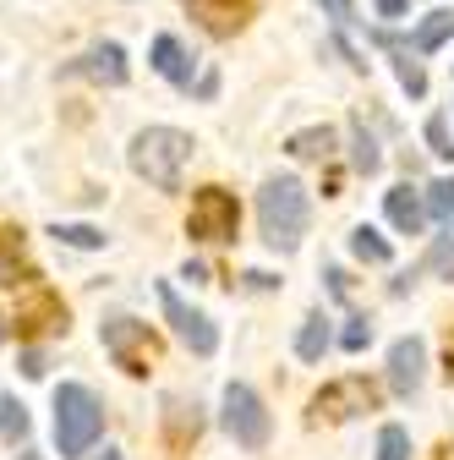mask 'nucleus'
Returning a JSON list of instances; mask_svg holds the SVG:
<instances>
[{
	"label": "nucleus",
	"mask_w": 454,
	"mask_h": 460,
	"mask_svg": "<svg viewBox=\"0 0 454 460\" xmlns=\"http://www.w3.org/2000/svg\"><path fill=\"white\" fill-rule=\"evenodd\" d=\"M192 154H197L192 132H181V127H143L132 137V148H127V164L153 192H181V176H187Z\"/></svg>",
	"instance_id": "1"
},
{
	"label": "nucleus",
	"mask_w": 454,
	"mask_h": 460,
	"mask_svg": "<svg viewBox=\"0 0 454 460\" xmlns=\"http://www.w3.org/2000/svg\"><path fill=\"white\" fill-rule=\"evenodd\" d=\"M258 225L274 252H296L307 225H312V192L296 176H268L258 192Z\"/></svg>",
	"instance_id": "2"
},
{
	"label": "nucleus",
	"mask_w": 454,
	"mask_h": 460,
	"mask_svg": "<svg viewBox=\"0 0 454 460\" xmlns=\"http://www.w3.org/2000/svg\"><path fill=\"white\" fill-rule=\"evenodd\" d=\"M104 433V406L88 384H61L55 389V449L61 460H77L99 444Z\"/></svg>",
	"instance_id": "3"
},
{
	"label": "nucleus",
	"mask_w": 454,
	"mask_h": 460,
	"mask_svg": "<svg viewBox=\"0 0 454 460\" xmlns=\"http://www.w3.org/2000/svg\"><path fill=\"white\" fill-rule=\"evenodd\" d=\"M219 422H224V433H231L241 449H263L268 433H274V422H268V411H263V400H258L252 384H224V394H219Z\"/></svg>",
	"instance_id": "4"
},
{
	"label": "nucleus",
	"mask_w": 454,
	"mask_h": 460,
	"mask_svg": "<svg viewBox=\"0 0 454 460\" xmlns=\"http://www.w3.org/2000/svg\"><path fill=\"white\" fill-rule=\"evenodd\" d=\"M241 230V203L224 192V187H197L192 192V214H187V236L192 242H236Z\"/></svg>",
	"instance_id": "5"
},
{
	"label": "nucleus",
	"mask_w": 454,
	"mask_h": 460,
	"mask_svg": "<svg viewBox=\"0 0 454 460\" xmlns=\"http://www.w3.org/2000/svg\"><path fill=\"white\" fill-rule=\"evenodd\" d=\"M378 384L362 378V373H345V378H328L318 394H312V422H351L362 411H378Z\"/></svg>",
	"instance_id": "6"
},
{
	"label": "nucleus",
	"mask_w": 454,
	"mask_h": 460,
	"mask_svg": "<svg viewBox=\"0 0 454 460\" xmlns=\"http://www.w3.org/2000/svg\"><path fill=\"white\" fill-rule=\"evenodd\" d=\"M99 340H104V351L116 357V367L132 373V378H143V373L153 367V357H159L153 329L137 323V318H104V323H99Z\"/></svg>",
	"instance_id": "7"
},
{
	"label": "nucleus",
	"mask_w": 454,
	"mask_h": 460,
	"mask_svg": "<svg viewBox=\"0 0 454 460\" xmlns=\"http://www.w3.org/2000/svg\"><path fill=\"white\" fill-rule=\"evenodd\" d=\"M159 307H164V323L176 329V340L187 345V351H197V357H214V351H219V329H214V318L197 313V307H187L181 291H176V285H164V279H159Z\"/></svg>",
	"instance_id": "8"
},
{
	"label": "nucleus",
	"mask_w": 454,
	"mask_h": 460,
	"mask_svg": "<svg viewBox=\"0 0 454 460\" xmlns=\"http://www.w3.org/2000/svg\"><path fill=\"white\" fill-rule=\"evenodd\" d=\"M17 340H39V334H66V302L49 285H28V296L17 302Z\"/></svg>",
	"instance_id": "9"
},
{
	"label": "nucleus",
	"mask_w": 454,
	"mask_h": 460,
	"mask_svg": "<svg viewBox=\"0 0 454 460\" xmlns=\"http://www.w3.org/2000/svg\"><path fill=\"white\" fill-rule=\"evenodd\" d=\"M422 378H427V345H422L416 334L394 340V345H389V389L400 394V400H411V394L422 389Z\"/></svg>",
	"instance_id": "10"
},
{
	"label": "nucleus",
	"mask_w": 454,
	"mask_h": 460,
	"mask_svg": "<svg viewBox=\"0 0 454 460\" xmlns=\"http://www.w3.org/2000/svg\"><path fill=\"white\" fill-rule=\"evenodd\" d=\"M187 12L197 17L203 33H214V39H236V33L247 28V17H252V0H187Z\"/></svg>",
	"instance_id": "11"
},
{
	"label": "nucleus",
	"mask_w": 454,
	"mask_h": 460,
	"mask_svg": "<svg viewBox=\"0 0 454 460\" xmlns=\"http://www.w3.org/2000/svg\"><path fill=\"white\" fill-rule=\"evenodd\" d=\"M72 72H77V77H93V83H104V88H121L132 66H127V49H121L116 39H104V44H93V49L83 55Z\"/></svg>",
	"instance_id": "12"
},
{
	"label": "nucleus",
	"mask_w": 454,
	"mask_h": 460,
	"mask_svg": "<svg viewBox=\"0 0 454 460\" xmlns=\"http://www.w3.org/2000/svg\"><path fill=\"white\" fill-rule=\"evenodd\" d=\"M39 279V269H33V258H28V236L17 225H0V285H33Z\"/></svg>",
	"instance_id": "13"
},
{
	"label": "nucleus",
	"mask_w": 454,
	"mask_h": 460,
	"mask_svg": "<svg viewBox=\"0 0 454 460\" xmlns=\"http://www.w3.org/2000/svg\"><path fill=\"white\" fill-rule=\"evenodd\" d=\"M153 72H159L164 83H176V88H192V55L181 49L176 33H159V39H153Z\"/></svg>",
	"instance_id": "14"
},
{
	"label": "nucleus",
	"mask_w": 454,
	"mask_h": 460,
	"mask_svg": "<svg viewBox=\"0 0 454 460\" xmlns=\"http://www.w3.org/2000/svg\"><path fill=\"white\" fill-rule=\"evenodd\" d=\"M383 214H389V225L400 230V236H416L422 219H427V203H422L411 187H394V192L383 198Z\"/></svg>",
	"instance_id": "15"
},
{
	"label": "nucleus",
	"mask_w": 454,
	"mask_h": 460,
	"mask_svg": "<svg viewBox=\"0 0 454 460\" xmlns=\"http://www.w3.org/2000/svg\"><path fill=\"white\" fill-rule=\"evenodd\" d=\"M285 154L291 159H328L334 154V127H301V132H291Z\"/></svg>",
	"instance_id": "16"
},
{
	"label": "nucleus",
	"mask_w": 454,
	"mask_h": 460,
	"mask_svg": "<svg viewBox=\"0 0 454 460\" xmlns=\"http://www.w3.org/2000/svg\"><path fill=\"white\" fill-rule=\"evenodd\" d=\"M334 345V334H328V318L323 313H312L307 323H301V334H296V357L301 362H323V351Z\"/></svg>",
	"instance_id": "17"
},
{
	"label": "nucleus",
	"mask_w": 454,
	"mask_h": 460,
	"mask_svg": "<svg viewBox=\"0 0 454 460\" xmlns=\"http://www.w3.org/2000/svg\"><path fill=\"white\" fill-rule=\"evenodd\" d=\"M449 39H454V12H427L411 44H416V55H432V49H443Z\"/></svg>",
	"instance_id": "18"
},
{
	"label": "nucleus",
	"mask_w": 454,
	"mask_h": 460,
	"mask_svg": "<svg viewBox=\"0 0 454 460\" xmlns=\"http://www.w3.org/2000/svg\"><path fill=\"white\" fill-rule=\"evenodd\" d=\"M351 159H356V170H362V176H378V170H383V154H378V143H372V132H367V121H362V115H351Z\"/></svg>",
	"instance_id": "19"
},
{
	"label": "nucleus",
	"mask_w": 454,
	"mask_h": 460,
	"mask_svg": "<svg viewBox=\"0 0 454 460\" xmlns=\"http://www.w3.org/2000/svg\"><path fill=\"white\" fill-rule=\"evenodd\" d=\"M164 422H170V444H176V449L203 433V417H197V406H187V400H170V417Z\"/></svg>",
	"instance_id": "20"
},
{
	"label": "nucleus",
	"mask_w": 454,
	"mask_h": 460,
	"mask_svg": "<svg viewBox=\"0 0 454 460\" xmlns=\"http://www.w3.org/2000/svg\"><path fill=\"white\" fill-rule=\"evenodd\" d=\"M351 252H356L362 263H389V258H394V247L378 236L372 225H356V230H351Z\"/></svg>",
	"instance_id": "21"
},
{
	"label": "nucleus",
	"mask_w": 454,
	"mask_h": 460,
	"mask_svg": "<svg viewBox=\"0 0 454 460\" xmlns=\"http://www.w3.org/2000/svg\"><path fill=\"white\" fill-rule=\"evenodd\" d=\"M49 236L61 242V247H83V252H99L109 242L104 230H93V225H49Z\"/></svg>",
	"instance_id": "22"
},
{
	"label": "nucleus",
	"mask_w": 454,
	"mask_h": 460,
	"mask_svg": "<svg viewBox=\"0 0 454 460\" xmlns=\"http://www.w3.org/2000/svg\"><path fill=\"white\" fill-rule=\"evenodd\" d=\"M0 438H28V406L17 394H0Z\"/></svg>",
	"instance_id": "23"
},
{
	"label": "nucleus",
	"mask_w": 454,
	"mask_h": 460,
	"mask_svg": "<svg viewBox=\"0 0 454 460\" xmlns=\"http://www.w3.org/2000/svg\"><path fill=\"white\" fill-rule=\"evenodd\" d=\"M427 214H432L438 225H454V176H443V181L427 187Z\"/></svg>",
	"instance_id": "24"
},
{
	"label": "nucleus",
	"mask_w": 454,
	"mask_h": 460,
	"mask_svg": "<svg viewBox=\"0 0 454 460\" xmlns=\"http://www.w3.org/2000/svg\"><path fill=\"white\" fill-rule=\"evenodd\" d=\"M394 77H400V88H406L411 99H422V93H427V72H422V61H411L406 49L394 55Z\"/></svg>",
	"instance_id": "25"
},
{
	"label": "nucleus",
	"mask_w": 454,
	"mask_h": 460,
	"mask_svg": "<svg viewBox=\"0 0 454 460\" xmlns=\"http://www.w3.org/2000/svg\"><path fill=\"white\" fill-rule=\"evenodd\" d=\"M378 460H411V433H406L400 422H389V428L378 433Z\"/></svg>",
	"instance_id": "26"
},
{
	"label": "nucleus",
	"mask_w": 454,
	"mask_h": 460,
	"mask_svg": "<svg viewBox=\"0 0 454 460\" xmlns=\"http://www.w3.org/2000/svg\"><path fill=\"white\" fill-rule=\"evenodd\" d=\"M422 269H427V274H443V279H454V236H438Z\"/></svg>",
	"instance_id": "27"
},
{
	"label": "nucleus",
	"mask_w": 454,
	"mask_h": 460,
	"mask_svg": "<svg viewBox=\"0 0 454 460\" xmlns=\"http://www.w3.org/2000/svg\"><path fill=\"white\" fill-rule=\"evenodd\" d=\"M427 148H432L438 159H454V137H449V121H443V115H432V121H427Z\"/></svg>",
	"instance_id": "28"
},
{
	"label": "nucleus",
	"mask_w": 454,
	"mask_h": 460,
	"mask_svg": "<svg viewBox=\"0 0 454 460\" xmlns=\"http://www.w3.org/2000/svg\"><path fill=\"white\" fill-rule=\"evenodd\" d=\"M339 345H345V351H367V345H372V323L367 318H351L345 334H339Z\"/></svg>",
	"instance_id": "29"
},
{
	"label": "nucleus",
	"mask_w": 454,
	"mask_h": 460,
	"mask_svg": "<svg viewBox=\"0 0 454 460\" xmlns=\"http://www.w3.org/2000/svg\"><path fill=\"white\" fill-rule=\"evenodd\" d=\"M323 12L334 22H356V0H323Z\"/></svg>",
	"instance_id": "30"
},
{
	"label": "nucleus",
	"mask_w": 454,
	"mask_h": 460,
	"mask_svg": "<svg viewBox=\"0 0 454 460\" xmlns=\"http://www.w3.org/2000/svg\"><path fill=\"white\" fill-rule=\"evenodd\" d=\"M378 6V17H389V22H400L406 12H411V0H372Z\"/></svg>",
	"instance_id": "31"
},
{
	"label": "nucleus",
	"mask_w": 454,
	"mask_h": 460,
	"mask_svg": "<svg viewBox=\"0 0 454 460\" xmlns=\"http://www.w3.org/2000/svg\"><path fill=\"white\" fill-rule=\"evenodd\" d=\"M22 378H44V357H39V351L22 357Z\"/></svg>",
	"instance_id": "32"
},
{
	"label": "nucleus",
	"mask_w": 454,
	"mask_h": 460,
	"mask_svg": "<svg viewBox=\"0 0 454 460\" xmlns=\"http://www.w3.org/2000/svg\"><path fill=\"white\" fill-rule=\"evenodd\" d=\"M17 460H44V455H39V449H22V455H17Z\"/></svg>",
	"instance_id": "33"
},
{
	"label": "nucleus",
	"mask_w": 454,
	"mask_h": 460,
	"mask_svg": "<svg viewBox=\"0 0 454 460\" xmlns=\"http://www.w3.org/2000/svg\"><path fill=\"white\" fill-rule=\"evenodd\" d=\"M99 460H121V455H116V449H104V455H99Z\"/></svg>",
	"instance_id": "34"
},
{
	"label": "nucleus",
	"mask_w": 454,
	"mask_h": 460,
	"mask_svg": "<svg viewBox=\"0 0 454 460\" xmlns=\"http://www.w3.org/2000/svg\"><path fill=\"white\" fill-rule=\"evenodd\" d=\"M0 340H6V318H0Z\"/></svg>",
	"instance_id": "35"
}]
</instances>
